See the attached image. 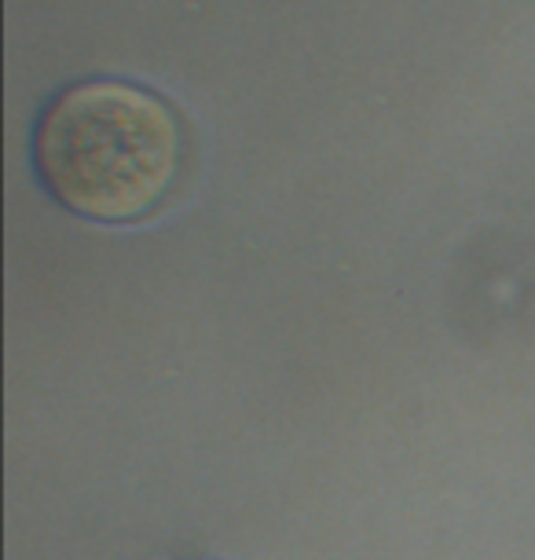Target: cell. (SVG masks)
Wrapping results in <instances>:
<instances>
[{"label":"cell","mask_w":535,"mask_h":560,"mask_svg":"<svg viewBox=\"0 0 535 560\" xmlns=\"http://www.w3.org/2000/svg\"><path fill=\"white\" fill-rule=\"evenodd\" d=\"M34 162L56 202L103 224H132L165 206L187 162L173 103L125 81H85L40 114Z\"/></svg>","instance_id":"6da1fadb"}]
</instances>
